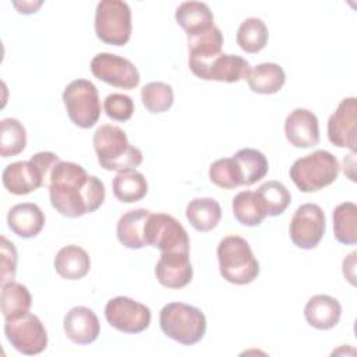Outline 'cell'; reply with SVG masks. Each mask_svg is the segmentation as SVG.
<instances>
[{
    "label": "cell",
    "instance_id": "obj_36",
    "mask_svg": "<svg viewBox=\"0 0 357 357\" xmlns=\"http://www.w3.org/2000/svg\"><path fill=\"white\" fill-rule=\"evenodd\" d=\"M209 180L223 190H233L241 185V174L236 160L233 158L215 160L209 166Z\"/></svg>",
    "mask_w": 357,
    "mask_h": 357
},
{
    "label": "cell",
    "instance_id": "obj_18",
    "mask_svg": "<svg viewBox=\"0 0 357 357\" xmlns=\"http://www.w3.org/2000/svg\"><path fill=\"white\" fill-rule=\"evenodd\" d=\"M63 328L66 336L75 344H89L100 333V324L96 314L84 305L73 307L66 314Z\"/></svg>",
    "mask_w": 357,
    "mask_h": 357
},
{
    "label": "cell",
    "instance_id": "obj_15",
    "mask_svg": "<svg viewBox=\"0 0 357 357\" xmlns=\"http://www.w3.org/2000/svg\"><path fill=\"white\" fill-rule=\"evenodd\" d=\"M155 275L158 282L167 289L185 287L192 279L190 251L177 250L160 252V258L155 266Z\"/></svg>",
    "mask_w": 357,
    "mask_h": 357
},
{
    "label": "cell",
    "instance_id": "obj_1",
    "mask_svg": "<svg viewBox=\"0 0 357 357\" xmlns=\"http://www.w3.org/2000/svg\"><path fill=\"white\" fill-rule=\"evenodd\" d=\"M106 197L105 184L74 162L60 160L52 174L49 198L52 206L66 218H79L100 208Z\"/></svg>",
    "mask_w": 357,
    "mask_h": 357
},
{
    "label": "cell",
    "instance_id": "obj_10",
    "mask_svg": "<svg viewBox=\"0 0 357 357\" xmlns=\"http://www.w3.org/2000/svg\"><path fill=\"white\" fill-rule=\"evenodd\" d=\"M4 335L11 346L25 356L39 354L47 346L46 328L42 321L31 312L15 319H6Z\"/></svg>",
    "mask_w": 357,
    "mask_h": 357
},
{
    "label": "cell",
    "instance_id": "obj_40",
    "mask_svg": "<svg viewBox=\"0 0 357 357\" xmlns=\"http://www.w3.org/2000/svg\"><path fill=\"white\" fill-rule=\"evenodd\" d=\"M14 6L18 8V13H21V14H32V13H36V10L42 6V1H38V3L22 1V4L15 1Z\"/></svg>",
    "mask_w": 357,
    "mask_h": 357
},
{
    "label": "cell",
    "instance_id": "obj_5",
    "mask_svg": "<svg viewBox=\"0 0 357 357\" xmlns=\"http://www.w3.org/2000/svg\"><path fill=\"white\" fill-rule=\"evenodd\" d=\"M162 332L184 346L198 343L206 332V318L204 312L190 304L169 303L159 314Z\"/></svg>",
    "mask_w": 357,
    "mask_h": 357
},
{
    "label": "cell",
    "instance_id": "obj_22",
    "mask_svg": "<svg viewBox=\"0 0 357 357\" xmlns=\"http://www.w3.org/2000/svg\"><path fill=\"white\" fill-rule=\"evenodd\" d=\"M149 211L144 208L131 209L123 213L116 226V234L119 241L130 250H139L146 245L145 241V223L149 216Z\"/></svg>",
    "mask_w": 357,
    "mask_h": 357
},
{
    "label": "cell",
    "instance_id": "obj_16",
    "mask_svg": "<svg viewBox=\"0 0 357 357\" xmlns=\"http://www.w3.org/2000/svg\"><path fill=\"white\" fill-rule=\"evenodd\" d=\"M223 33L213 25L211 29L188 38V66L195 77H201L205 67L222 53Z\"/></svg>",
    "mask_w": 357,
    "mask_h": 357
},
{
    "label": "cell",
    "instance_id": "obj_24",
    "mask_svg": "<svg viewBox=\"0 0 357 357\" xmlns=\"http://www.w3.org/2000/svg\"><path fill=\"white\" fill-rule=\"evenodd\" d=\"M54 269L63 279L78 280L88 275L91 269V258L82 247L70 244L60 248L56 254Z\"/></svg>",
    "mask_w": 357,
    "mask_h": 357
},
{
    "label": "cell",
    "instance_id": "obj_19",
    "mask_svg": "<svg viewBox=\"0 0 357 357\" xmlns=\"http://www.w3.org/2000/svg\"><path fill=\"white\" fill-rule=\"evenodd\" d=\"M251 70L250 63L237 54L220 53L216 56L202 71L201 79L218 81V82H238L247 79Z\"/></svg>",
    "mask_w": 357,
    "mask_h": 357
},
{
    "label": "cell",
    "instance_id": "obj_11",
    "mask_svg": "<svg viewBox=\"0 0 357 357\" xmlns=\"http://www.w3.org/2000/svg\"><path fill=\"white\" fill-rule=\"evenodd\" d=\"M326 223L322 208L317 204H303L296 209L289 225V234L293 244L303 250L315 248L324 234Z\"/></svg>",
    "mask_w": 357,
    "mask_h": 357
},
{
    "label": "cell",
    "instance_id": "obj_17",
    "mask_svg": "<svg viewBox=\"0 0 357 357\" xmlns=\"http://www.w3.org/2000/svg\"><path fill=\"white\" fill-rule=\"evenodd\" d=\"M284 134L294 148H312L319 142V124L317 116L303 107H297L286 117Z\"/></svg>",
    "mask_w": 357,
    "mask_h": 357
},
{
    "label": "cell",
    "instance_id": "obj_32",
    "mask_svg": "<svg viewBox=\"0 0 357 357\" xmlns=\"http://www.w3.org/2000/svg\"><path fill=\"white\" fill-rule=\"evenodd\" d=\"M268 38L269 32L265 22L257 17L245 18L240 24L236 35L237 45L247 53L261 52L268 43Z\"/></svg>",
    "mask_w": 357,
    "mask_h": 357
},
{
    "label": "cell",
    "instance_id": "obj_23",
    "mask_svg": "<svg viewBox=\"0 0 357 357\" xmlns=\"http://www.w3.org/2000/svg\"><path fill=\"white\" fill-rule=\"evenodd\" d=\"M174 18L176 22L185 31L187 38L202 33L215 25L211 8L202 1L181 3L176 10Z\"/></svg>",
    "mask_w": 357,
    "mask_h": 357
},
{
    "label": "cell",
    "instance_id": "obj_33",
    "mask_svg": "<svg viewBox=\"0 0 357 357\" xmlns=\"http://www.w3.org/2000/svg\"><path fill=\"white\" fill-rule=\"evenodd\" d=\"M0 153L3 158L20 155L26 145L25 127L17 119H3L0 123Z\"/></svg>",
    "mask_w": 357,
    "mask_h": 357
},
{
    "label": "cell",
    "instance_id": "obj_13",
    "mask_svg": "<svg viewBox=\"0 0 357 357\" xmlns=\"http://www.w3.org/2000/svg\"><path fill=\"white\" fill-rule=\"evenodd\" d=\"M91 71L98 79L121 89H134L141 79L132 61L113 53H98L91 60Z\"/></svg>",
    "mask_w": 357,
    "mask_h": 357
},
{
    "label": "cell",
    "instance_id": "obj_21",
    "mask_svg": "<svg viewBox=\"0 0 357 357\" xmlns=\"http://www.w3.org/2000/svg\"><path fill=\"white\" fill-rule=\"evenodd\" d=\"M7 225L15 236L21 238H32L42 231L45 226V213L36 204H17L7 213Z\"/></svg>",
    "mask_w": 357,
    "mask_h": 357
},
{
    "label": "cell",
    "instance_id": "obj_34",
    "mask_svg": "<svg viewBox=\"0 0 357 357\" xmlns=\"http://www.w3.org/2000/svg\"><path fill=\"white\" fill-rule=\"evenodd\" d=\"M268 216L282 215L290 205L291 195L284 184L276 180L266 181L261 184L257 190Z\"/></svg>",
    "mask_w": 357,
    "mask_h": 357
},
{
    "label": "cell",
    "instance_id": "obj_35",
    "mask_svg": "<svg viewBox=\"0 0 357 357\" xmlns=\"http://www.w3.org/2000/svg\"><path fill=\"white\" fill-rule=\"evenodd\" d=\"M141 100L148 112L163 113L172 107L174 102V92L166 82H149L141 89Z\"/></svg>",
    "mask_w": 357,
    "mask_h": 357
},
{
    "label": "cell",
    "instance_id": "obj_25",
    "mask_svg": "<svg viewBox=\"0 0 357 357\" xmlns=\"http://www.w3.org/2000/svg\"><path fill=\"white\" fill-rule=\"evenodd\" d=\"M286 82L284 70L276 63H261L252 67L247 75L250 89L261 95H272L282 89Z\"/></svg>",
    "mask_w": 357,
    "mask_h": 357
},
{
    "label": "cell",
    "instance_id": "obj_39",
    "mask_svg": "<svg viewBox=\"0 0 357 357\" xmlns=\"http://www.w3.org/2000/svg\"><path fill=\"white\" fill-rule=\"evenodd\" d=\"M354 266H356V251L349 254L344 261H343V276L354 286L356 284V273H354Z\"/></svg>",
    "mask_w": 357,
    "mask_h": 357
},
{
    "label": "cell",
    "instance_id": "obj_29",
    "mask_svg": "<svg viewBox=\"0 0 357 357\" xmlns=\"http://www.w3.org/2000/svg\"><path fill=\"white\" fill-rule=\"evenodd\" d=\"M0 305L4 319H15L29 312L32 297L24 284L13 280L1 286Z\"/></svg>",
    "mask_w": 357,
    "mask_h": 357
},
{
    "label": "cell",
    "instance_id": "obj_3",
    "mask_svg": "<svg viewBox=\"0 0 357 357\" xmlns=\"http://www.w3.org/2000/svg\"><path fill=\"white\" fill-rule=\"evenodd\" d=\"M100 167L110 172L135 169L142 163V152L128 142L127 134L117 126H100L92 138Z\"/></svg>",
    "mask_w": 357,
    "mask_h": 357
},
{
    "label": "cell",
    "instance_id": "obj_4",
    "mask_svg": "<svg viewBox=\"0 0 357 357\" xmlns=\"http://www.w3.org/2000/svg\"><path fill=\"white\" fill-rule=\"evenodd\" d=\"M219 272L229 283L243 286L254 282L259 273V264L248 241L240 236L222 238L216 250Z\"/></svg>",
    "mask_w": 357,
    "mask_h": 357
},
{
    "label": "cell",
    "instance_id": "obj_8",
    "mask_svg": "<svg viewBox=\"0 0 357 357\" xmlns=\"http://www.w3.org/2000/svg\"><path fill=\"white\" fill-rule=\"evenodd\" d=\"M68 119L79 128L93 127L100 117V100L96 86L88 79L71 81L63 92Z\"/></svg>",
    "mask_w": 357,
    "mask_h": 357
},
{
    "label": "cell",
    "instance_id": "obj_26",
    "mask_svg": "<svg viewBox=\"0 0 357 357\" xmlns=\"http://www.w3.org/2000/svg\"><path fill=\"white\" fill-rule=\"evenodd\" d=\"M185 216L190 225L198 231H211L222 218V208L213 198H194L185 206Z\"/></svg>",
    "mask_w": 357,
    "mask_h": 357
},
{
    "label": "cell",
    "instance_id": "obj_27",
    "mask_svg": "<svg viewBox=\"0 0 357 357\" xmlns=\"http://www.w3.org/2000/svg\"><path fill=\"white\" fill-rule=\"evenodd\" d=\"M114 197L124 204L141 201L148 192V183L142 173L135 169L117 172L112 181Z\"/></svg>",
    "mask_w": 357,
    "mask_h": 357
},
{
    "label": "cell",
    "instance_id": "obj_20",
    "mask_svg": "<svg viewBox=\"0 0 357 357\" xmlns=\"http://www.w3.org/2000/svg\"><path fill=\"white\" fill-rule=\"evenodd\" d=\"M342 317L340 303L328 294L312 296L304 307L307 324L318 331H328L336 326Z\"/></svg>",
    "mask_w": 357,
    "mask_h": 357
},
{
    "label": "cell",
    "instance_id": "obj_31",
    "mask_svg": "<svg viewBox=\"0 0 357 357\" xmlns=\"http://www.w3.org/2000/svg\"><path fill=\"white\" fill-rule=\"evenodd\" d=\"M333 236L346 245L357 243V205L342 202L333 209Z\"/></svg>",
    "mask_w": 357,
    "mask_h": 357
},
{
    "label": "cell",
    "instance_id": "obj_38",
    "mask_svg": "<svg viewBox=\"0 0 357 357\" xmlns=\"http://www.w3.org/2000/svg\"><path fill=\"white\" fill-rule=\"evenodd\" d=\"M0 283L1 286L13 282L15 278V271H17V261H18V254L15 250V245L8 241L4 236H1V244H0Z\"/></svg>",
    "mask_w": 357,
    "mask_h": 357
},
{
    "label": "cell",
    "instance_id": "obj_7",
    "mask_svg": "<svg viewBox=\"0 0 357 357\" xmlns=\"http://www.w3.org/2000/svg\"><path fill=\"white\" fill-rule=\"evenodd\" d=\"M96 36L113 46H124L131 38V8L121 0H102L95 10Z\"/></svg>",
    "mask_w": 357,
    "mask_h": 357
},
{
    "label": "cell",
    "instance_id": "obj_30",
    "mask_svg": "<svg viewBox=\"0 0 357 357\" xmlns=\"http://www.w3.org/2000/svg\"><path fill=\"white\" fill-rule=\"evenodd\" d=\"M231 158L236 160L240 169L241 185H252L268 174V159L258 149L244 148L237 151Z\"/></svg>",
    "mask_w": 357,
    "mask_h": 357
},
{
    "label": "cell",
    "instance_id": "obj_9",
    "mask_svg": "<svg viewBox=\"0 0 357 357\" xmlns=\"http://www.w3.org/2000/svg\"><path fill=\"white\" fill-rule=\"evenodd\" d=\"M146 245L166 251L187 250L190 251V238L183 225L167 213H149L145 223Z\"/></svg>",
    "mask_w": 357,
    "mask_h": 357
},
{
    "label": "cell",
    "instance_id": "obj_28",
    "mask_svg": "<svg viewBox=\"0 0 357 357\" xmlns=\"http://www.w3.org/2000/svg\"><path fill=\"white\" fill-rule=\"evenodd\" d=\"M231 209L237 222L250 227L259 226L268 216L258 192L250 190L241 191L233 198Z\"/></svg>",
    "mask_w": 357,
    "mask_h": 357
},
{
    "label": "cell",
    "instance_id": "obj_6",
    "mask_svg": "<svg viewBox=\"0 0 357 357\" xmlns=\"http://www.w3.org/2000/svg\"><path fill=\"white\" fill-rule=\"evenodd\" d=\"M339 162L336 156L324 149H317L305 155L290 167V178L303 192H315L331 185L339 176Z\"/></svg>",
    "mask_w": 357,
    "mask_h": 357
},
{
    "label": "cell",
    "instance_id": "obj_14",
    "mask_svg": "<svg viewBox=\"0 0 357 357\" xmlns=\"http://www.w3.org/2000/svg\"><path fill=\"white\" fill-rule=\"evenodd\" d=\"M328 138L337 148H357V99L344 98L328 120Z\"/></svg>",
    "mask_w": 357,
    "mask_h": 357
},
{
    "label": "cell",
    "instance_id": "obj_2",
    "mask_svg": "<svg viewBox=\"0 0 357 357\" xmlns=\"http://www.w3.org/2000/svg\"><path fill=\"white\" fill-rule=\"evenodd\" d=\"M60 162L54 152H38L29 160H20L4 167L1 181L4 188L15 195L29 194L50 185V174Z\"/></svg>",
    "mask_w": 357,
    "mask_h": 357
},
{
    "label": "cell",
    "instance_id": "obj_37",
    "mask_svg": "<svg viewBox=\"0 0 357 357\" xmlns=\"http://www.w3.org/2000/svg\"><path fill=\"white\" fill-rule=\"evenodd\" d=\"M103 109L109 119L116 121H127L134 113V102L128 95L110 93L105 98Z\"/></svg>",
    "mask_w": 357,
    "mask_h": 357
},
{
    "label": "cell",
    "instance_id": "obj_12",
    "mask_svg": "<svg viewBox=\"0 0 357 357\" xmlns=\"http://www.w3.org/2000/svg\"><path fill=\"white\" fill-rule=\"evenodd\" d=\"M105 317L110 326L124 333H141L151 324V310L126 296L110 298L105 307Z\"/></svg>",
    "mask_w": 357,
    "mask_h": 357
}]
</instances>
